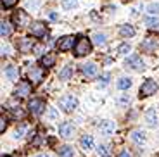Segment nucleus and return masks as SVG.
<instances>
[{"label": "nucleus", "mask_w": 159, "mask_h": 157, "mask_svg": "<svg viewBox=\"0 0 159 157\" xmlns=\"http://www.w3.org/2000/svg\"><path fill=\"white\" fill-rule=\"evenodd\" d=\"M16 4H17V0H2V7H5V9L14 7Z\"/></svg>", "instance_id": "7c9ffc66"}, {"label": "nucleus", "mask_w": 159, "mask_h": 157, "mask_svg": "<svg viewBox=\"0 0 159 157\" xmlns=\"http://www.w3.org/2000/svg\"><path fill=\"white\" fill-rule=\"evenodd\" d=\"M50 19H57V12H50Z\"/></svg>", "instance_id": "a19ab883"}, {"label": "nucleus", "mask_w": 159, "mask_h": 157, "mask_svg": "<svg viewBox=\"0 0 159 157\" xmlns=\"http://www.w3.org/2000/svg\"><path fill=\"white\" fill-rule=\"evenodd\" d=\"M130 138H131V141H135L137 145H142L143 141H145V133H143L142 130H133L130 135Z\"/></svg>", "instance_id": "2eb2a0df"}, {"label": "nucleus", "mask_w": 159, "mask_h": 157, "mask_svg": "<svg viewBox=\"0 0 159 157\" xmlns=\"http://www.w3.org/2000/svg\"><path fill=\"white\" fill-rule=\"evenodd\" d=\"M97 152H99V154H102V155H104V154L107 152V147H106V145H99V149H97Z\"/></svg>", "instance_id": "e433bc0d"}, {"label": "nucleus", "mask_w": 159, "mask_h": 157, "mask_svg": "<svg viewBox=\"0 0 159 157\" xmlns=\"http://www.w3.org/2000/svg\"><path fill=\"white\" fill-rule=\"evenodd\" d=\"M16 97H19V98H23V97H28L30 93H31V83L30 81H21V83H17V88H16Z\"/></svg>", "instance_id": "9d476101"}, {"label": "nucleus", "mask_w": 159, "mask_h": 157, "mask_svg": "<svg viewBox=\"0 0 159 157\" xmlns=\"http://www.w3.org/2000/svg\"><path fill=\"white\" fill-rule=\"evenodd\" d=\"M62 7H64V9H73V7H76V0H62Z\"/></svg>", "instance_id": "c756f323"}, {"label": "nucleus", "mask_w": 159, "mask_h": 157, "mask_svg": "<svg viewBox=\"0 0 159 157\" xmlns=\"http://www.w3.org/2000/svg\"><path fill=\"white\" fill-rule=\"evenodd\" d=\"M92 52V42L88 38H80L75 45V55L76 57H83Z\"/></svg>", "instance_id": "f257e3e1"}, {"label": "nucleus", "mask_w": 159, "mask_h": 157, "mask_svg": "<svg viewBox=\"0 0 159 157\" xmlns=\"http://www.w3.org/2000/svg\"><path fill=\"white\" fill-rule=\"evenodd\" d=\"M24 130H26L24 124H19V126H17V130H16V133H14V138H21V137H23V133H24Z\"/></svg>", "instance_id": "473e14b6"}, {"label": "nucleus", "mask_w": 159, "mask_h": 157, "mask_svg": "<svg viewBox=\"0 0 159 157\" xmlns=\"http://www.w3.org/2000/svg\"><path fill=\"white\" fill-rule=\"evenodd\" d=\"M11 33H12V29H11V26H9V23L2 21V23H0V35H2V38H4V36H9Z\"/></svg>", "instance_id": "a878e982"}, {"label": "nucleus", "mask_w": 159, "mask_h": 157, "mask_svg": "<svg viewBox=\"0 0 159 157\" xmlns=\"http://www.w3.org/2000/svg\"><path fill=\"white\" fill-rule=\"evenodd\" d=\"M147 12H149V14H152V16L159 14V4H156V2L149 4V5H147Z\"/></svg>", "instance_id": "cd10ccee"}, {"label": "nucleus", "mask_w": 159, "mask_h": 157, "mask_svg": "<svg viewBox=\"0 0 159 157\" xmlns=\"http://www.w3.org/2000/svg\"><path fill=\"white\" fill-rule=\"evenodd\" d=\"M12 21H14V24L16 26H19V28H23V26H26V24H30V16L26 14L24 11H17L14 16H12Z\"/></svg>", "instance_id": "1a4fd4ad"}, {"label": "nucleus", "mask_w": 159, "mask_h": 157, "mask_svg": "<svg viewBox=\"0 0 159 157\" xmlns=\"http://www.w3.org/2000/svg\"><path fill=\"white\" fill-rule=\"evenodd\" d=\"M50 118H57V112L54 109H50Z\"/></svg>", "instance_id": "ea45409f"}, {"label": "nucleus", "mask_w": 159, "mask_h": 157, "mask_svg": "<svg viewBox=\"0 0 159 157\" xmlns=\"http://www.w3.org/2000/svg\"><path fill=\"white\" fill-rule=\"evenodd\" d=\"M114 130H116L114 121H109V119H104V121H100V124H99L100 135H104V137H111V135L114 133Z\"/></svg>", "instance_id": "423d86ee"}, {"label": "nucleus", "mask_w": 159, "mask_h": 157, "mask_svg": "<svg viewBox=\"0 0 159 157\" xmlns=\"http://www.w3.org/2000/svg\"><path fill=\"white\" fill-rule=\"evenodd\" d=\"M107 83H109V74H104L102 78H100V85L104 87V85H107Z\"/></svg>", "instance_id": "c9c22d12"}, {"label": "nucleus", "mask_w": 159, "mask_h": 157, "mask_svg": "<svg viewBox=\"0 0 159 157\" xmlns=\"http://www.w3.org/2000/svg\"><path fill=\"white\" fill-rule=\"evenodd\" d=\"M145 121H147L149 126L157 124V112H156V109H149L147 112H145Z\"/></svg>", "instance_id": "f3484780"}, {"label": "nucleus", "mask_w": 159, "mask_h": 157, "mask_svg": "<svg viewBox=\"0 0 159 157\" xmlns=\"http://www.w3.org/2000/svg\"><path fill=\"white\" fill-rule=\"evenodd\" d=\"M4 157H14V155H4Z\"/></svg>", "instance_id": "37998d69"}, {"label": "nucleus", "mask_w": 159, "mask_h": 157, "mask_svg": "<svg viewBox=\"0 0 159 157\" xmlns=\"http://www.w3.org/2000/svg\"><path fill=\"white\" fill-rule=\"evenodd\" d=\"M157 47H159L157 38H152V36H147V38L140 43V50H143V52H154Z\"/></svg>", "instance_id": "0eeeda50"}, {"label": "nucleus", "mask_w": 159, "mask_h": 157, "mask_svg": "<svg viewBox=\"0 0 159 157\" xmlns=\"http://www.w3.org/2000/svg\"><path fill=\"white\" fill-rule=\"evenodd\" d=\"M38 4H40L38 0H33V2H31V0H28V7H38Z\"/></svg>", "instance_id": "4c0bfd02"}, {"label": "nucleus", "mask_w": 159, "mask_h": 157, "mask_svg": "<svg viewBox=\"0 0 159 157\" xmlns=\"http://www.w3.org/2000/svg\"><path fill=\"white\" fill-rule=\"evenodd\" d=\"M116 85H118L119 90H128V88L131 87V79L130 78H119Z\"/></svg>", "instance_id": "393cba45"}, {"label": "nucleus", "mask_w": 159, "mask_h": 157, "mask_svg": "<svg viewBox=\"0 0 159 157\" xmlns=\"http://www.w3.org/2000/svg\"><path fill=\"white\" fill-rule=\"evenodd\" d=\"M59 107L64 112H73V110L78 107V100H76V97H73V95H66V97H62L59 100Z\"/></svg>", "instance_id": "7ed1b4c3"}, {"label": "nucleus", "mask_w": 159, "mask_h": 157, "mask_svg": "<svg viewBox=\"0 0 159 157\" xmlns=\"http://www.w3.org/2000/svg\"><path fill=\"white\" fill-rule=\"evenodd\" d=\"M5 76H7L9 79H12V81H16V79L19 78V71H17L16 66H7L5 67Z\"/></svg>", "instance_id": "4be33fe9"}, {"label": "nucleus", "mask_w": 159, "mask_h": 157, "mask_svg": "<svg viewBox=\"0 0 159 157\" xmlns=\"http://www.w3.org/2000/svg\"><path fill=\"white\" fill-rule=\"evenodd\" d=\"M59 157H75V149L71 145H64L59 149Z\"/></svg>", "instance_id": "5701e85b"}, {"label": "nucleus", "mask_w": 159, "mask_h": 157, "mask_svg": "<svg viewBox=\"0 0 159 157\" xmlns=\"http://www.w3.org/2000/svg\"><path fill=\"white\" fill-rule=\"evenodd\" d=\"M157 88L159 87L154 79H145V83L140 87V97H151L157 92Z\"/></svg>", "instance_id": "20e7f679"}, {"label": "nucleus", "mask_w": 159, "mask_h": 157, "mask_svg": "<svg viewBox=\"0 0 159 157\" xmlns=\"http://www.w3.org/2000/svg\"><path fill=\"white\" fill-rule=\"evenodd\" d=\"M17 47H19L21 52H30L35 45H33V42L30 38H21L19 40V43H17Z\"/></svg>", "instance_id": "6ab92c4d"}, {"label": "nucleus", "mask_w": 159, "mask_h": 157, "mask_svg": "<svg viewBox=\"0 0 159 157\" xmlns=\"http://www.w3.org/2000/svg\"><path fill=\"white\" fill-rule=\"evenodd\" d=\"M145 24H147L151 29H159V19H156V17H147V19H145Z\"/></svg>", "instance_id": "bb28decb"}, {"label": "nucleus", "mask_w": 159, "mask_h": 157, "mask_svg": "<svg viewBox=\"0 0 159 157\" xmlns=\"http://www.w3.org/2000/svg\"><path fill=\"white\" fill-rule=\"evenodd\" d=\"M118 102L121 104V105H126V104L130 102V95H128V93H123L121 97L118 98Z\"/></svg>", "instance_id": "2f4dec72"}, {"label": "nucleus", "mask_w": 159, "mask_h": 157, "mask_svg": "<svg viewBox=\"0 0 159 157\" xmlns=\"http://www.w3.org/2000/svg\"><path fill=\"white\" fill-rule=\"evenodd\" d=\"M73 45H76V43H75V38H73V36H62V38L57 42V48H59L61 52L71 50Z\"/></svg>", "instance_id": "9b49d317"}, {"label": "nucleus", "mask_w": 159, "mask_h": 157, "mask_svg": "<svg viewBox=\"0 0 159 157\" xmlns=\"http://www.w3.org/2000/svg\"><path fill=\"white\" fill-rule=\"evenodd\" d=\"M119 35L123 36V38H131V36L135 35V28L130 26V24H123V26L119 28Z\"/></svg>", "instance_id": "dca6fc26"}, {"label": "nucleus", "mask_w": 159, "mask_h": 157, "mask_svg": "<svg viewBox=\"0 0 159 157\" xmlns=\"http://www.w3.org/2000/svg\"><path fill=\"white\" fill-rule=\"evenodd\" d=\"M30 112L35 114V116H40V114L45 110V102L42 100V98H33L31 102H30Z\"/></svg>", "instance_id": "6e6552de"}, {"label": "nucleus", "mask_w": 159, "mask_h": 157, "mask_svg": "<svg viewBox=\"0 0 159 157\" xmlns=\"http://www.w3.org/2000/svg\"><path fill=\"white\" fill-rule=\"evenodd\" d=\"M80 145H81L83 150H90L93 147V138H92V135H83L81 140H80Z\"/></svg>", "instance_id": "a211bd4d"}, {"label": "nucleus", "mask_w": 159, "mask_h": 157, "mask_svg": "<svg viewBox=\"0 0 159 157\" xmlns=\"http://www.w3.org/2000/svg\"><path fill=\"white\" fill-rule=\"evenodd\" d=\"M56 61H57L56 54H45L43 57H42V66H45V67H52L54 64H56Z\"/></svg>", "instance_id": "aec40b11"}, {"label": "nucleus", "mask_w": 159, "mask_h": 157, "mask_svg": "<svg viewBox=\"0 0 159 157\" xmlns=\"http://www.w3.org/2000/svg\"><path fill=\"white\" fill-rule=\"evenodd\" d=\"M92 40H93V43L95 45H106V42H107V38H106V35L104 33H95V35L92 36Z\"/></svg>", "instance_id": "b1692460"}, {"label": "nucleus", "mask_w": 159, "mask_h": 157, "mask_svg": "<svg viewBox=\"0 0 159 157\" xmlns=\"http://www.w3.org/2000/svg\"><path fill=\"white\" fill-rule=\"evenodd\" d=\"M43 76H45L43 67L31 66L28 69V79H30V83H31V85H40V83L43 81Z\"/></svg>", "instance_id": "f03ea898"}, {"label": "nucleus", "mask_w": 159, "mask_h": 157, "mask_svg": "<svg viewBox=\"0 0 159 157\" xmlns=\"http://www.w3.org/2000/svg\"><path fill=\"white\" fill-rule=\"evenodd\" d=\"M73 73H75L73 64H68V66H64V69L59 73V79H69L73 76Z\"/></svg>", "instance_id": "412c9836"}, {"label": "nucleus", "mask_w": 159, "mask_h": 157, "mask_svg": "<svg viewBox=\"0 0 159 157\" xmlns=\"http://www.w3.org/2000/svg\"><path fill=\"white\" fill-rule=\"evenodd\" d=\"M33 157H48V155H45V154H38V155H33Z\"/></svg>", "instance_id": "79ce46f5"}, {"label": "nucleus", "mask_w": 159, "mask_h": 157, "mask_svg": "<svg viewBox=\"0 0 159 157\" xmlns=\"http://www.w3.org/2000/svg\"><path fill=\"white\" fill-rule=\"evenodd\" d=\"M125 66H126L128 69H133V71H142L143 69V61H142V57H140V55L133 54V55H130V57L126 59Z\"/></svg>", "instance_id": "39448f33"}, {"label": "nucleus", "mask_w": 159, "mask_h": 157, "mask_svg": "<svg viewBox=\"0 0 159 157\" xmlns=\"http://www.w3.org/2000/svg\"><path fill=\"white\" fill-rule=\"evenodd\" d=\"M130 50H131V47L128 43H123V45H119L118 47V54H128Z\"/></svg>", "instance_id": "c85d7f7f"}, {"label": "nucleus", "mask_w": 159, "mask_h": 157, "mask_svg": "<svg viewBox=\"0 0 159 157\" xmlns=\"http://www.w3.org/2000/svg\"><path fill=\"white\" fill-rule=\"evenodd\" d=\"M81 71H83V74H85V76H95V74H97V71H99V67H97L95 62H88V64H83Z\"/></svg>", "instance_id": "4468645a"}, {"label": "nucleus", "mask_w": 159, "mask_h": 157, "mask_svg": "<svg viewBox=\"0 0 159 157\" xmlns=\"http://www.w3.org/2000/svg\"><path fill=\"white\" fill-rule=\"evenodd\" d=\"M5 128H7V119H5L4 116H2V118H0V131L4 133V130H5Z\"/></svg>", "instance_id": "72a5a7b5"}, {"label": "nucleus", "mask_w": 159, "mask_h": 157, "mask_svg": "<svg viewBox=\"0 0 159 157\" xmlns=\"http://www.w3.org/2000/svg\"><path fill=\"white\" fill-rule=\"evenodd\" d=\"M33 50H35L36 55H40L42 52H43V47H42V45H35V47H33Z\"/></svg>", "instance_id": "f704fd0d"}, {"label": "nucleus", "mask_w": 159, "mask_h": 157, "mask_svg": "<svg viewBox=\"0 0 159 157\" xmlns=\"http://www.w3.org/2000/svg\"><path fill=\"white\" fill-rule=\"evenodd\" d=\"M30 33H31V36H36V38L45 36V24L43 23H33L31 28H30Z\"/></svg>", "instance_id": "f8f14e48"}, {"label": "nucleus", "mask_w": 159, "mask_h": 157, "mask_svg": "<svg viewBox=\"0 0 159 157\" xmlns=\"http://www.w3.org/2000/svg\"><path fill=\"white\" fill-rule=\"evenodd\" d=\"M59 133H61V137H64V138H69V137H73V133H75V126L71 124V123H62V124L59 126Z\"/></svg>", "instance_id": "ddd939ff"}, {"label": "nucleus", "mask_w": 159, "mask_h": 157, "mask_svg": "<svg viewBox=\"0 0 159 157\" xmlns=\"http://www.w3.org/2000/svg\"><path fill=\"white\" fill-rule=\"evenodd\" d=\"M119 157H131V155H130V152H128V150H123V152L119 154Z\"/></svg>", "instance_id": "58836bf2"}]
</instances>
